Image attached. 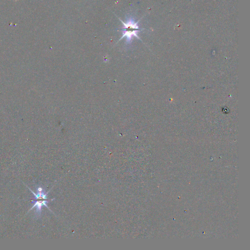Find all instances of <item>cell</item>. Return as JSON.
<instances>
[{"label":"cell","mask_w":250,"mask_h":250,"mask_svg":"<svg viewBox=\"0 0 250 250\" xmlns=\"http://www.w3.org/2000/svg\"><path fill=\"white\" fill-rule=\"evenodd\" d=\"M28 188H29L30 191L33 193L34 196V198H33L32 200V202L34 203V205L33 206L32 208L30 209L29 211L36 207V213H37L38 215H40V213H41L42 208L43 206H45L47 208L50 210L47 204L48 201L53 200L54 199L50 200V199H48L47 198V195L48 192L46 193L44 190L42 188L39 187L37 188V193H35L29 188L28 187Z\"/></svg>","instance_id":"cell-1"},{"label":"cell","mask_w":250,"mask_h":250,"mask_svg":"<svg viewBox=\"0 0 250 250\" xmlns=\"http://www.w3.org/2000/svg\"><path fill=\"white\" fill-rule=\"evenodd\" d=\"M120 21L123 24L124 28L122 29L123 33L119 41L122 40L123 38L126 37L127 42L129 43L131 42L133 36L139 38L137 36V32L140 29L138 26L137 23H135L133 20L131 19L128 20L126 23L123 22L121 20H120Z\"/></svg>","instance_id":"cell-2"}]
</instances>
